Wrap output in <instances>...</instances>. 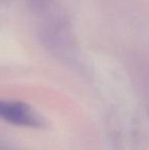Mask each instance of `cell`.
<instances>
[{
  "label": "cell",
  "mask_w": 149,
  "mask_h": 150,
  "mask_svg": "<svg viewBox=\"0 0 149 150\" xmlns=\"http://www.w3.org/2000/svg\"><path fill=\"white\" fill-rule=\"evenodd\" d=\"M41 42L49 51L58 56L71 57L76 55L78 42L75 31L68 20L62 16H53L41 26Z\"/></svg>",
  "instance_id": "cell-1"
},
{
  "label": "cell",
  "mask_w": 149,
  "mask_h": 150,
  "mask_svg": "<svg viewBox=\"0 0 149 150\" xmlns=\"http://www.w3.org/2000/svg\"><path fill=\"white\" fill-rule=\"evenodd\" d=\"M0 119L16 126L43 128V117L29 104L20 101L0 100Z\"/></svg>",
  "instance_id": "cell-2"
},
{
  "label": "cell",
  "mask_w": 149,
  "mask_h": 150,
  "mask_svg": "<svg viewBox=\"0 0 149 150\" xmlns=\"http://www.w3.org/2000/svg\"><path fill=\"white\" fill-rule=\"evenodd\" d=\"M53 0H26L31 10L35 12H43L51 5Z\"/></svg>",
  "instance_id": "cell-3"
}]
</instances>
